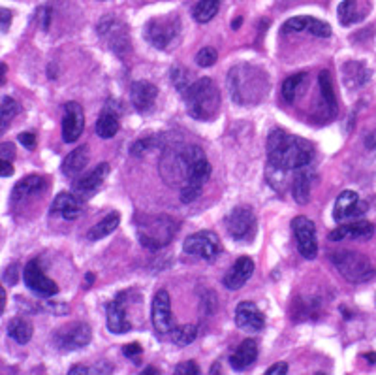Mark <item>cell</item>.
I'll list each match as a JSON object with an SVG mask.
<instances>
[{
  "instance_id": "obj_1",
  "label": "cell",
  "mask_w": 376,
  "mask_h": 375,
  "mask_svg": "<svg viewBox=\"0 0 376 375\" xmlns=\"http://www.w3.org/2000/svg\"><path fill=\"white\" fill-rule=\"evenodd\" d=\"M267 159L275 170H299L313 163L314 145L282 128H273L267 136Z\"/></svg>"
},
{
  "instance_id": "obj_2",
  "label": "cell",
  "mask_w": 376,
  "mask_h": 375,
  "mask_svg": "<svg viewBox=\"0 0 376 375\" xmlns=\"http://www.w3.org/2000/svg\"><path fill=\"white\" fill-rule=\"evenodd\" d=\"M228 91L239 106H256L267 96L269 78L254 64H237L228 72Z\"/></svg>"
},
{
  "instance_id": "obj_3",
  "label": "cell",
  "mask_w": 376,
  "mask_h": 375,
  "mask_svg": "<svg viewBox=\"0 0 376 375\" xmlns=\"http://www.w3.org/2000/svg\"><path fill=\"white\" fill-rule=\"evenodd\" d=\"M188 115L198 121H211L220 110V93L209 78H199L183 93Z\"/></svg>"
},
{
  "instance_id": "obj_4",
  "label": "cell",
  "mask_w": 376,
  "mask_h": 375,
  "mask_svg": "<svg viewBox=\"0 0 376 375\" xmlns=\"http://www.w3.org/2000/svg\"><path fill=\"white\" fill-rule=\"evenodd\" d=\"M177 221L167 215H136L137 238L143 247L158 251L166 247L177 232Z\"/></svg>"
},
{
  "instance_id": "obj_5",
  "label": "cell",
  "mask_w": 376,
  "mask_h": 375,
  "mask_svg": "<svg viewBox=\"0 0 376 375\" xmlns=\"http://www.w3.org/2000/svg\"><path fill=\"white\" fill-rule=\"evenodd\" d=\"M329 260L333 262L337 272L350 283H367L375 277V268L365 255L343 249V251L329 253Z\"/></svg>"
},
{
  "instance_id": "obj_6",
  "label": "cell",
  "mask_w": 376,
  "mask_h": 375,
  "mask_svg": "<svg viewBox=\"0 0 376 375\" xmlns=\"http://www.w3.org/2000/svg\"><path fill=\"white\" fill-rule=\"evenodd\" d=\"M211 175V164L205 157L204 149L198 148L194 149L192 160L188 164V172H187V180H184L183 187H181V200L184 204H190L199 196L202 189H204L205 181L209 180Z\"/></svg>"
},
{
  "instance_id": "obj_7",
  "label": "cell",
  "mask_w": 376,
  "mask_h": 375,
  "mask_svg": "<svg viewBox=\"0 0 376 375\" xmlns=\"http://www.w3.org/2000/svg\"><path fill=\"white\" fill-rule=\"evenodd\" d=\"M93 332L87 322L75 321L64 324L53 334V345L58 351H78L81 347H87L90 344Z\"/></svg>"
},
{
  "instance_id": "obj_8",
  "label": "cell",
  "mask_w": 376,
  "mask_h": 375,
  "mask_svg": "<svg viewBox=\"0 0 376 375\" xmlns=\"http://www.w3.org/2000/svg\"><path fill=\"white\" fill-rule=\"evenodd\" d=\"M179 29H181V23H179L177 17L166 16L151 19L145 25L143 32H145V40L151 43L152 48L166 49L179 34Z\"/></svg>"
},
{
  "instance_id": "obj_9",
  "label": "cell",
  "mask_w": 376,
  "mask_h": 375,
  "mask_svg": "<svg viewBox=\"0 0 376 375\" xmlns=\"http://www.w3.org/2000/svg\"><path fill=\"white\" fill-rule=\"evenodd\" d=\"M224 227L235 242H249L256 234V217L251 207H234L224 219Z\"/></svg>"
},
{
  "instance_id": "obj_10",
  "label": "cell",
  "mask_w": 376,
  "mask_h": 375,
  "mask_svg": "<svg viewBox=\"0 0 376 375\" xmlns=\"http://www.w3.org/2000/svg\"><path fill=\"white\" fill-rule=\"evenodd\" d=\"M183 251L188 257H198V259H204L207 262H213L220 253V240L211 230L194 232L184 240Z\"/></svg>"
},
{
  "instance_id": "obj_11",
  "label": "cell",
  "mask_w": 376,
  "mask_h": 375,
  "mask_svg": "<svg viewBox=\"0 0 376 375\" xmlns=\"http://www.w3.org/2000/svg\"><path fill=\"white\" fill-rule=\"evenodd\" d=\"M292 230H293V238L298 243L299 253L303 255L307 260L316 259L318 255V242H316V227L314 222L307 217L299 215L292 221Z\"/></svg>"
},
{
  "instance_id": "obj_12",
  "label": "cell",
  "mask_w": 376,
  "mask_h": 375,
  "mask_svg": "<svg viewBox=\"0 0 376 375\" xmlns=\"http://www.w3.org/2000/svg\"><path fill=\"white\" fill-rule=\"evenodd\" d=\"M23 281H25V285L28 287L34 294L43 296V298L55 296L58 292V285L43 274L42 264H40V260L36 259L26 262L25 269H23Z\"/></svg>"
},
{
  "instance_id": "obj_13",
  "label": "cell",
  "mask_w": 376,
  "mask_h": 375,
  "mask_svg": "<svg viewBox=\"0 0 376 375\" xmlns=\"http://www.w3.org/2000/svg\"><path fill=\"white\" fill-rule=\"evenodd\" d=\"M151 319L152 327L157 330V336L164 338L167 334L173 332V315H172V300L166 291H158L152 298L151 306Z\"/></svg>"
},
{
  "instance_id": "obj_14",
  "label": "cell",
  "mask_w": 376,
  "mask_h": 375,
  "mask_svg": "<svg viewBox=\"0 0 376 375\" xmlns=\"http://www.w3.org/2000/svg\"><path fill=\"white\" fill-rule=\"evenodd\" d=\"M110 174V164L102 163L98 164L96 168L90 170L89 174L81 175L78 180L73 181V195L78 196L79 200H83V198H90V196L100 189V187L104 185L105 178Z\"/></svg>"
},
{
  "instance_id": "obj_15",
  "label": "cell",
  "mask_w": 376,
  "mask_h": 375,
  "mask_svg": "<svg viewBox=\"0 0 376 375\" xmlns=\"http://www.w3.org/2000/svg\"><path fill=\"white\" fill-rule=\"evenodd\" d=\"M85 128V115L83 108L78 102H68L64 106L63 115V140L66 143L78 142L79 136L83 134Z\"/></svg>"
},
{
  "instance_id": "obj_16",
  "label": "cell",
  "mask_w": 376,
  "mask_h": 375,
  "mask_svg": "<svg viewBox=\"0 0 376 375\" xmlns=\"http://www.w3.org/2000/svg\"><path fill=\"white\" fill-rule=\"evenodd\" d=\"M235 324L246 332H261L266 327V317L254 302H241L235 307Z\"/></svg>"
},
{
  "instance_id": "obj_17",
  "label": "cell",
  "mask_w": 376,
  "mask_h": 375,
  "mask_svg": "<svg viewBox=\"0 0 376 375\" xmlns=\"http://www.w3.org/2000/svg\"><path fill=\"white\" fill-rule=\"evenodd\" d=\"M98 34L104 38L108 46H110L115 53H122L128 46H130V40L126 36V29L125 25L113 17H105L104 21L98 25Z\"/></svg>"
},
{
  "instance_id": "obj_18",
  "label": "cell",
  "mask_w": 376,
  "mask_h": 375,
  "mask_svg": "<svg viewBox=\"0 0 376 375\" xmlns=\"http://www.w3.org/2000/svg\"><path fill=\"white\" fill-rule=\"evenodd\" d=\"M363 212H365V206L360 202V195L354 190H343L335 202L333 219L337 222H346L360 217Z\"/></svg>"
},
{
  "instance_id": "obj_19",
  "label": "cell",
  "mask_w": 376,
  "mask_h": 375,
  "mask_svg": "<svg viewBox=\"0 0 376 375\" xmlns=\"http://www.w3.org/2000/svg\"><path fill=\"white\" fill-rule=\"evenodd\" d=\"M252 272H254V260L251 257H239L234 262V266L228 269V274L224 275L222 283L230 291H239V289L245 287L246 281L251 279Z\"/></svg>"
},
{
  "instance_id": "obj_20",
  "label": "cell",
  "mask_w": 376,
  "mask_h": 375,
  "mask_svg": "<svg viewBox=\"0 0 376 375\" xmlns=\"http://www.w3.org/2000/svg\"><path fill=\"white\" fill-rule=\"evenodd\" d=\"M308 32L316 38H329L331 36V27L328 23L320 21V19H314V17H292L288 19L284 25H282V32L288 34V32Z\"/></svg>"
},
{
  "instance_id": "obj_21",
  "label": "cell",
  "mask_w": 376,
  "mask_h": 375,
  "mask_svg": "<svg viewBox=\"0 0 376 375\" xmlns=\"http://www.w3.org/2000/svg\"><path fill=\"white\" fill-rule=\"evenodd\" d=\"M375 234V227L369 221H354L340 225L335 230L329 232V240L331 242H345V240H369Z\"/></svg>"
},
{
  "instance_id": "obj_22",
  "label": "cell",
  "mask_w": 376,
  "mask_h": 375,
  "mask_svg": "<svg viewBox=\"0 0 376 375\" xmlns=\"http://www.w3.org/2000/svg\"><path fill=\"white\" fill-rule=\"evenodd\" d=\"M158 96V89L151 81H134L130 87V101L132 106L136 108L140 113H149L155 106Z\"/></svg>"
},
{
  "instance_id": "obj_23",
  "label": "cell",
  "mask_w": 376,
  "mask_h": 375,
  "mask_svg": "<svg viewBox=\"0 0 376 375\" xmlns=\"http://www.w3.org/2000/svg\"><path fill=\"white\" fill-rule=\"evenodd\" d=\"M122 292L117 296L115 300L108 306V328L111 334H126L132 330V322L128 319L125 302H122Z\"/></svg>"
},
{
  "instance_id": "obj_24",
  "label": "cell",
  "mask_w": 376,
  "mask_h": 375,
  "mask_svg": "<svg viewBox=\"0 0 376 375\" xmlns=\"http://www.w3.org/2000/svg\"><path fill=\"white\" fill-rule=\"evenodd\" d=\"M51 215H57L64 221H73L81 215V202L73 192H58L49 207Z\"/></svg>"
},
{
  "instance_id": "obj_25",
  "label": "cell",
  "mask_w": 376,
  "mask_h": 375,
  "mask_svg": "<svg viewBox=\"0 0 376 375\" xmlns=\"http://www.w3.org/2000/svg\"><path fill=\"white\" fill-rule=\"evenodd\" d=\"M47 187L46 178L42 175H26L21 181H17V185L11 190V204L23 202L26 198L38 196L40 192H43Z\"/></svg>"
},
{
  "instance_id": "obj_26",
  "label": "cell",
  "mask_w": 376,
  "mask_h": 375,
  "mask_svg": "<svg viewBox=\"0 0 376 375\" xmlns=\"http://www.w3.org/2000/svg\"><path fill=\"white\" fill-rule=\"evenodd\" d=\"M258 359V344L254 339H245L241 341L239 347L235 349L234 354L230 356V366L234 370L243 371L251 368Z\"/></svg>"
},
{
  "instance_id": "obj_27",
  "label": "cell",
  "mask_w": 376,
  "mask_h": 375,
  "mask_svg": "<svg viewBox=\"0 0 376 375\" xmlns=\"http://www.w3.org/2000/svg\"><path fill=\"white\" fill-rule=\"evenodd\" d=\"M89 148L87 145H81V148L73 149L72 153L63 160V174L70 180H78L79 175L83 174V170L87 168V164H89Z\"/></svg>"
},
{
  "instance_id": "obj_28",
  "label": "cell",
  "mask_w": 376,
  "mask_h": 375,
  "mask_svg": "<svg viewBox=\"0 0 376 375\" xmlns=\"http://www.w3.org/2000/svg\"><path fill=\"white\" fill-rule=\"evenodd\" d=\"M298 174L292 181V195L293 200L298 202L299 206H305L310 200V183H313V170L310 164L303 166V168L296 170Z\"/></svg>"
},
{
  "instance_id": "obj_29",
  "label": "cell",
  "mask_w": 376,
  "mask_h": 375,
  "mask_svg": "<svg viewBox=\"0 0 376 375\" xmlns=\"http://www.w3.org/2000/svg\"><path fill=\"white\" fill-rule=\"evenodd\" d=\"M371 6L363 4L361 6L360 0H343L337 8V16H339V21L345 25V27H350V25H355L360 23L363 17H365L367 10Z\"/></svg>"
},
{
  "instance_id": "obj_30",
  "label": "cell",
  "mask_w": 376,
  "mask_h": 375,
  "mask_svg": "<svg viewBox=\"0 0 376 375\" xmlns=\"http://www.w3.org/2000/svg\"><path fill=\"white\" fill-rule=\"evenodd\" d=\"M343 80H345L346 87L355 89V87H361L371 80V72L360 61H350L343 66Z\"/></svg>"
},
{
  "instance_id": "obj_31",
  "label": "cell",
  "mask_w": 376,
  "mask_h": 375,
  "mask_svg": "<svg viewBox=\"0 0 376 375\" xmlns=\"http://www.w3.org/2000/svg\"><path fill=\"white\" fill-rule=\"evenodd\" d=\"M120 222V215L117 212H111L108 213V215L102 219L100 222H96L93 228L89 230V234H87V240L89 242H98V240L105 238V236H110L113 230H115L117 227H119Z\"/></svg>"
},
{
  "instance_id": "obj_32",
  "label": "cell",
  "mask_w": 376,
  "mask_h": 375,
  "mask_svg": "<svg viewBox=\"0 0 376 375\" xmlns=\"http://www.w3.org/2000/svg\"><path fill=\"white\" fill-rule=\"evenodd\" d=\"M6 330H8V336H10V338L19 345L28 344L32 338V324L23 317L11 319V321L8 322Z\"/></svg>"
},
{
  "instance_id": "obj_33",
  "label": "cell",
  "mask_w": 376,
  "mask_h": 375,
  "mask_svg": "<svg viewBox=\"0 0 376 375\" xmlns=\"http://www.w3.org/2000/svg\"><path fill=\"white\" fill-rule=\"evenodd\" d=\"M117 133H119V115L110 110H104L102 115L98 117V121H96V134L102 140H110Z\"/></svg>"
},
{
  "instance_id": "obj_34",
  "label": "cell",
  "mask_w": 376,
  "mask_h": 375,
  "mask_svg": "<svg viewBox=\"0 0 376 375\" xmlns=\"http://www.w3.org/2000/svg\"><path fill=\"white\" fill-rule=\"evenodd\" d=\"M318 83H320V91H322V98H324V106L328 108L329 113L333 115L335 111H337V96H335L333 81H331V74H329L328 70L320 72Z\"/></svg>"
},
{
  "instance_id": "obj_35",
  "label": "cell",
  "mask_w": 376,
  "mask_h": 375,
  "mask_svg": "<svg viewBox=\"0 0 376 375\" xmlns=\"http://www.w3.org/2000/svg\"><path fill=\"white\" fill-rule=\"evenodd\" d=\"M305 81H307V74H303V72L286 78L284 83H282V98L286 102H290V104L298 101V96L299 93H301V87H303Z\"/></svg>"
},
{
  "instance_id": "obj_36",
  "label": "cell",
  "mask_w": 376,
  "mask_h": 375,
  "mask_svg": "<svg viewBox=\"0 0 376 375\" xmlns=\"http://www.w3.org/2000/svg\"><path fill=\"white\" fill-rule=\"evenodd\" d=\"M220 0H199L194 8L192 16L198 23H209L219 14Z\"/></svg>"
},
{
  "instance_id": "obj_37",
  "label": "cell",
  "mask_w": 376,
  "mask_h": 375,
  "mask_svg": "<svg viewBox=\"0 0 376 375\" xmlns=\"http://www.w3.org/2000/svg\"><path fill=\"white\" fill-rule=\"evenodd\" d=\"M198 336V328L194 324H183V327H175L172 332V339L175 345H188L192 344L194 339Z\"/></svg>"
},
{
  "instance_id": "obj_38",
  "label": "cell",
  "mask_w": 376,
  "mask_h": 375,
  "mask_svg": "<svg viewBox=\"0 0 376 375\" xmlns=\"http://www.w3.org/2000/svg\"><path fill=\"white\" fill-rule=\"evenodd\" d=\"M19 113V104L10 96L2 98V106H0V119H2V133L6 130V125Z\"/></svg>"
},
{
  "instance_id": "obj_39",
  "label": "cell",
  "mask_w": 376,
  "mask_h": 375,
  "mask_svg": "<svg viewBox=\"0 0 376 375\" xmlns=\"http://www.w3.org/2000/svg\"><path fill=\"white\" fill-rule=\"evenodd\" d=\"M216 58H219L216 49L204 48V49H199L198 55H196V63H198L199 66H204V68H209V66H213V64L216 63Z\"/></svg>"
},
{
  "instance_id": "obj_40",
  "label": "cell",
  "mask_w": 376,
  "mask_h": 375,
  "mask_svg": "<svg viewBox=\"0 0 376 375\" xmlns=\"http://www.w3.org/2000/svg\"><path fill=\"white\" fill-rule=\"evenodd\" d=\"M187 72H184L183 68H175L172 72V81H173V85H175V87H177V91L179 93H181V95H183L184 91L188 89V78H187Z\"/></svg>"
},
{
  "instance_id": "obj_41",
  "label": "cell",
  "mask_w": 376,
  "mask_h": 375,
  "mask_svg": "<svg viewBox=\"0 0 376 375\" xmlns=\"http://www.w3.org/2000/svg\"><path fill=\"white\" fill-rule=\"evenodd\" d=\"M175 374L177 375H198L199 374V368L194 362H181V364L175 368Z\"/></svg>"
},
{
  "instance_id": "obj_42",
  "label": "cell",
  "mask_w": 376,
  "mask_h": 375,
  "mask_svg": "<svg viewBox=\"0 0 376 375\" xmlns=\"http://www.w3.org/2000/svg\"><path fill=\"white\" fill-rule=\"evenodd\" d=\"M17 275H19V272H17V264H11L10 268H6L4 281L8 283V285H16V283H17Z\"/></svg>"
},
{
  "instance_id": "obj_43",
  "label": "cell",
  "mask_w": 376,
  "mask_h": 375,
  "mask_svg": "<svg viewBox=\"0 0 376 375\" xmlns=\"http://www.w3.org/2000/svg\"><path fill=\"white\" fill-rule=\"evenodd\" d=\"M141 351H143V349H141L140 344H128L122 347V353H125L128 359H137V354H141Z\"/></svg>"
},
{
  "instance_id": "obj_44",
  "label": "cell",
  "mask_w": 376,
  "mask_h": 375,
  "mask_svg": "<svg viewBox=\"0 0 376 375\" xmlns=\"http://www.w3.org/2000/svg\"><path fill=\"white\" fill-rule=\"evenodd\" d=\"M19 142H21L26 149H32L34 148V143H36V136L32 133H21L19 134Z\"/></svg>"
},
{
  "instance_id": "obj_45",
  "label": "cell",
  "mask_w": 376,
  "mask_h": 375,
  "mask_svg": "<svg viewBox=\"0 0 376 375\" xmlns=\"http://www.w3.org/2000/svg\"><path fill=\"white\" fill-rule=\"evenodd\" d=\"M288 374V364L286 362H278V364L271 366L267 370V375H286Z\"/></svg>"
},
{
  "instance_id": "obj_46",
  "label": "cell",
  "mask_w": 376,
  "mask_h": 375,
  "mask_svg": "<svg viewBox=\"0 0 376 375\" xmlns=\"http://www.w3.org/2000/svg\"><path fill=\"white\" fill-rule=\"evenodd\" d=\"M0 14H2V25H0V29H2V32H8V29H10V23H11V11L6 10V8H2V10H0Z\"/></svg>"
},
{
  "instance_id": "obj_47",
  "label": "cell",
  "mask_w": 376,
  "mask_h": 375,
  "mask_svg": "<svg viewBox=\"0 0 376 375\" xmlns=\"http://www.w3.org/2000/svg\"><path fill=\"white\" fill-rule=\"evenodd\" d=\"M14 174V166H11L10 160L2 159V170H0V175L2 178H10V175Z\"/></svg>"
},
{
  "instance_id": "obj_48",
  "label": "cell",
  "mask_w": 376,
  "mask_h": 375,
  "mask_svg": "<svg viewBox=\"0 0 376 375\" xmlns=\"http://www.w3.org/2000/svg\"><path fill=\"white\" fill-rule=\"evenodd\" d=\"M365 148L371 149V151H376V130H372V133L365 138Z\"/></svg>"
},
{
  "instance_id": "obj_49",
  "label": "cell",
  "mask_w": 376,
  "mask_h": 375,
  "mask_svg": "<svg viewBox=\"0 0 376 375\" xmlns=\"http://www.w3.org/2000/svg\"><path fill=\"white\" fill-rule=\"evenodd\" d=\"M16 155V151H14V145L11 143H2V159H6V157H14Z\"/></svg>"
},
{
  "instance_id": "obj_50",
  "label": "cell",
  "mask_w": 376,
  "mask_h": 375,
  "mask_svg": "<svg viewBox=\"0 0 376 375\" xmlns=\"http://www.w3.org/2000/svg\"><path fill=\"white\" fill-rule=\"evenodd\" d=\"M6 309V291L4 289H0V312L4 313Z\"/></svg>"
},
{
  "instance_id": "obj_51",
  "label": "cell",
  "mask_w": 376,
  "mask_h": 375,
  "mask_svg": "<svg viewBox=\"0 0 376 375\" xmlns=\"http://www.w3.org/2000/svg\"><path fill=\"white\" fill-rule=\"evenodd\" d=\"M365 359L367 360H372V364H375V360H376V354H365Z\"/></svg>"
},
{
  "instance_id": "obj_52",
  "label": "cell",
  "mask_w": 376,
  "mask_h": 375,
  "mask_svg": "<svg viewBox=\"0 0 376 375\" xmlns=\"http://www.w3.org/2000/svg\"><path fill=\"white\" fill-rule=\"evenodd\" d=\"M143 374H158V370H155V368H147V370L143 371Z\"/></svg>"
},
{
  "instance_id": "obj_53",
  "label": "cell",
  "mask_w": 376,
  "mask_h": 375,
  "mask_svg": "<svg viewBox=\"0 0 376 375\" xmlns=\"http://www.w3.org/2000/svg\"><path fill=\"white\" fill-rule=\"evenodd\" d=\"M216 371H220V366H216V364H214L213 368H211V374H216Z\"/></svg>"
},
{
  "instance_id": "obj_54",
  "label": "cell",
  "mask_w": 376,
  "mask_h": 375,
  "mask_svg": "<svg viewBox=\"0 0 376 375\" xmlns=\"http://www.w3.org/2000/svg\"><path fill=\"white\" fill-rule=\"evenodd\" d=\"M239 25H241V17L235 23H231V27H234V29H237V27H239Z\"/></svg>"
}]
</instances>
